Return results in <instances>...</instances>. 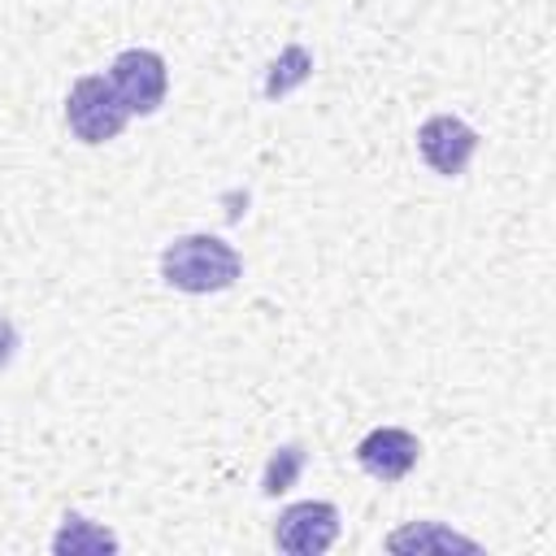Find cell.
<instances>
[{"instance_id": "1", "label": "cell", "mask_w": 556, "mask_h": 556, "mask_svg": "<svg viewBox=\"0 0 556 556\" xmlns=\"http://www.w3.org/2000/svg\"><path fill=\"white\" fill-rule=\"evenodd\" d=\"M239 252L217 235H182L161 252V278L187 295L226 291L239 278Z\"/></svg>"}, {"instance_id": "2", "label": "cell", "mask_w": 556, "mask_h": 556, "mask_svg": "<svg viewBox=\"0 0 556 556\" xmlns=\"http://www.w3.org/2000/svg\"><path fill=\"white\" fill-rule=\"evenodd\" d=\"M130 109L122 104V96L113 91V83L104 74H83L70 96H65V122L83 143H109L122 135Z\"/></svg>"}, {"instance_id": "3", "label": "cell", "mask_w": 556, "mask_h": 556, "mask_svg": "<svg viewBox=\"0 0 556 556\" xmlns=\"http://www.w3.org/2000/svg\"><path fill=\"white\" fill-rule=\"evenodd\" d=\"M109 83L113 91L122 96V104L130 113H156L165 91H169V70H165V56L152 52V48H126L113 56L109 65Z\"/></svg>"}, {"instance_id": "4", "label": "cell", "mask_w": 556, "mask_h": 556, "mask_svg": "<svg viewBox=\"0 0 556 556\" xmlns=\"http://www.w3.org/2000/svg\"><path fill=\"white\" fill-rule=\"evenodd\" d=\"M339 539V508L326 500H300L282 508L274 526V543L287 556H321Z\"/></svg>"}, {"instance_id": "5", "label": "cell", "mask_w": 556, "mask_h": 556, "mask_svg": "<svg viewBox=\"0 0 556 556\" xmlns=\"http://www.w3.org/2000/svg\"><path fill=\"white\" fill-rule=\"evenodd\" d=\"M417 148H421V161H426L434 174L456 178V174H465V165H469L473 152H478V130H473L469 122L452 117V113H434V117L421 122Z\"/></svg>"}, {"instance_id": "6", "label": "cell", "mask_w": 556, "mask_h": 556, "mask_svg": "<svg viewBox=\"0 0 556 556\" xmlns=\"http://www.w3.org/2000/svg\"><path fill=\"white\" fill-rule=\"evenodd\" d=\"M417 456H421V443H417V434L404 430V426H378V430H369V434L356 443L361 469H365L369 478H378V482H400V478H408V469L417 465Z\"/></svg>"}, {"instance_id": "7", "label": "cell", "mask_w": 556, "mask_h": 556, "mask_svg": "<svg viewBox=\"0 0 556 556\" xmlns=\"http://www.w3.org/2000/svg\"><path fill=\"white\" fill-rule=\"evenodd\" d=\"M387 547H391V552H417V556H426V552H469V556L482 552L473 539L447 530L443 521H413V526L395 530V534L387 539Z\"/></svg>"}, {"instance_id": "8", "label": "cell", "mask_w": 556, "mask_h": 556, "mask_svg": "<svg viewBox=\"0 0 556 556\" xmlns=\"http://www.w3.org/2000/svg\"><path fill=\"white\" fill-rule=\"evenodd\" d=\"M52 552H56V556H100V552H117V539H113L104 526H96V521L70 513V517L61 521L56 539H52Z\"/></svg>"}, {"instance_id": "9", "label": "cell", "mask_w": 556, "mask_h": 556, "mask_svg": "<svg viewBox=\"0 0 556 556\" xmlns=\"http://www.w3.org/2000/svg\"><path fill=\"white\" fill-rule=\"evenodd\" d=\"M308 70H313V56L300 48V43H291L274 65H269V78H265V100H282L291 87H300L304 78H308Z\"/></svg>"}, {"instance_id": "10", "label": "cell", "mask_w": 556, "mask_h": 556, "mask_svg": "<svg viewBox=\"0 0 556 556\" xmlns=\"http://www.w3.org/2000/svg\"><path fill=\"white\" fill-rule=\"evenodd\" d=\"M300 473H304V447H300V443H287V447H278V452L269 456L265 478H261V491L274 500V495H282V491H291Z\"/></svg>"}, {"instance_id": "11", "label": "cell", "mask_w": 556, "mask_h": 556, "mask_svg": "<svg viewBox=\"0 0 556 556\" xmlns=\"http://www.w3.org/2000/svg\"><path fill=\"white\" fill-rule=\"evenodd\" d=\"M13 352H17V326L9 317H0V369L13 361Z\"/></svg>"}]
</instances>
